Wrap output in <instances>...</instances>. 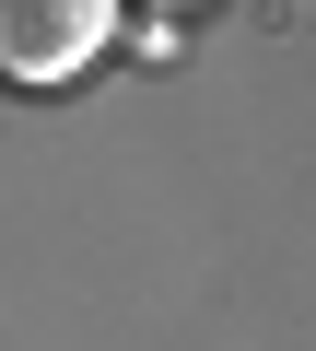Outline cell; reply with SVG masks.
Here are the masks:
<instances>
[{"label": "cell", "mask_w": 316, "mask_h": 351, "mask_svg": "<svg viewBox=\"0 0 316 351\" xmlns=\"http://www.w3.org/2000/svg\"><path fill=\"white\" fill-rule=\"evenodd\" d=\"M106 36H117L106 0H12V12H0V71L12 82H71Z\"/></svg>", "instance_id": "obj_1"}]
</instances>
